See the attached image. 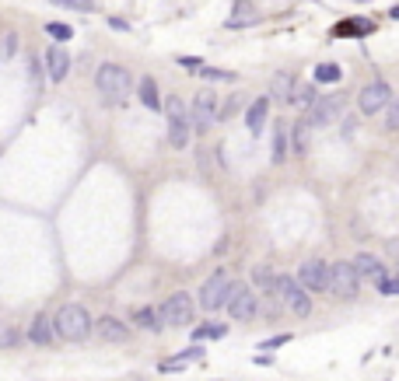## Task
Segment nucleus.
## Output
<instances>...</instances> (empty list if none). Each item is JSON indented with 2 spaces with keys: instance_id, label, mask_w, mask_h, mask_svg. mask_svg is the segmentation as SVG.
<instances>
[{
  "instance_id": "13",
  "label": "nucleus",
  "mask_w": 399,
  "mask_h": 381,
  "mask_svg": "<svg viewBox=\"0 0 399 381\" xmlns=\"http://www.w3.org/2000/svg\"><path fill=\"white\" fill-rule=\"evenodd\" d=\"M53 332H57V318H53L50 311L32 315V322H29V343H36V346H53Z\"/></svg>"
},
{
  "instance_id": "10",
  "label": "nucleus",
  "mask_w": 399,
  "mask_h": 381,
  "mask_svg": "<svg viewBox=\"0 0 399 381\" xmlns=\"http://www.w3.org/2000/svg\"><path fill=\"white\" fill-rule=\"evenodd\" d=\"M298 283L308 294H329V262L326 259H305L298 269Z\"/></svg>"
},
{
  "instance_id": "9",
  "label": "nucleus",
  "mask_w": 399,
  "mask_h": 381,
  "mask_svg": "<svg viewBox=\"0 0 399 381\" xmlns=\"http://www.w3.org/2000/svg\"><path fill=\"white\" fill-rule=\"evenodd\" d=\"M193 297L186 294V290H179V294H172L165 304H161V322L168 325V329H182V325H193Z\"/></svg>"
},
{
  "instance_id": "14",
  "label": "nucleus",
  "mask_w": 399,
  "mask_h": 381,
  "mask_svg": "<svg viewBox=\"0 0 399 381\" xmlns=\"http://www.w3.org/2000/svg\"><path fill=\"white\" fill-rule=\"evenodd\" d=\"M43 67H46V77H50L53 84H60V81L70 74V57H67L60 46H50V50L43 53Z\"/></svg>"
},
{
  "instance_id": "11",
  "label": "nucleus",
  "mask_w": 399,
  "mask_h": 381,
  "mask_svg": "<svg viewBox=\"0 0 399 381\" xmlns=\"http://www.w3.org/2000/svg\"><path fill=\"white\" fill-rule=\"evenodd\" d=\"M343 102H347L343 95H319L305 116H308V123H312L315 130H319V126H329V123H336V119H340Z\"/></svg>"
},
{
  "instance_id": "22",
  "label": "nucleus",
  "mask_w": 399,
  "mask_h": 381,
  "mask_svg": "<svg viewBox=\"0 0 399 381\" xmlns=\"http://www.w3.org/2000/svg\"><path fill=\"white\" fill-rule=\"evenodd\" d=\"M256 22H259L256 4H253V0H239L235 11H232V18H228V29H246V25H256Z\"/></svg>"
},
{
  "instance_id": "36",
  "label": "nucleus",
  "mask_w": 399,
  "mask_h": 381,
  "mask_svg": "<svg viewBox=\"0 0 399 381\" xmlns=\"http://www.w3.org/2000/svg\"><path fill=\"white\" fill-rule=\"evenodd\" d=\"M25 64H29V77H32V88L39 91V88H43V70H46V67H39V60H36V57H29Z\"/></svg>"
},
{
  "instance_id": "24",
  "label": "nucleus",
  "mask_w": 399,
  "mask_h": 381,
  "mask_svg": "<svg viewBox=\"0 0 399 381\" xmlns=\"http://www.w3.org/2000/svg\"><path fill=\"white\" fill-rule=\"evenodd\" d=\"M200 357H204V346H189V350L175 353V357H165V360L158 364V371H179V367H186L189 360H200Z\"/></svg>"
},
{
  "instance_id": "40",
  "label": "nucleus",
  "mask_w": 399,
  "mask_h": 381,
  "mask_svg": "<svg viewBox=\"0 0 399 381\" xmlns=\"http://www.w3.org/2000/svg\"><path fill=\"white\" fill-rule=\"evenodd\" d=\"M389 18H396V22H399V4H396V8H389Z\"/></svg>"
},
{
  "instance_id": "39",
  "label": "nucleus",
  "mask_w": 399,
  "mask_h": 381,
  "mask_svg": "<svg viewBox=\"0 0 399 381\" xmlns=\"http://www.w3.org/2000/svg\"><path fill=\"white\" fill-rule=\"evenodd\" d=\"M284 343H291V336H270V339L259 343V350H277V346H284Z\"/></svg>"
},
{
  "instance_id": "29",
  "label": "nucleus",
  "mask_w": 399,
  "mask_h": 381,
  "mask_svg": "<svg viewBox=\"0 0 399 381\" xmlns=\"http://www.w3.org/2000/svg\"><path fill=\"white\" fill-rule=\"evenodd\" d=\"M382 116H385V130L389 133H399V95L389 98V105L382 109Z\"/></svg>"
},
{
  "instance_id": "19",
  "label": "nucleus",
  "mask_w": 399,
  "mask_h": 381,
  "mask_svg": "<svg viewBox=\"0 0 399 381\" xmlns=\"http://www.w3.org/2000/svg\"><path fill=\"white\" fill-rule=\"evenodd\" d=\"M287 154H291V133H287V123L284 119H277L273 123V165H284L287 161Z\"/></svg>"
},
{
  "instance_id": "3",
  "label": "nucleus",
  "mask_w": 399,
  "mask_h": 381,
  "mask_svg": "<svg viewBox=\"0 0 399 381\" xmlns=\"http://www.w3.org/2000/svg\"><path fill=\"white\" fill-rule=\"evenodd\" d=\"M91 315H88V308L84 304H63L60 311H57V332L63 336V339H70V343H81V339H88L91 336Z\"/></svg>"
},
{
  "instance_id": "12",
  "label": "nucleus",
  "mask_w": 399,
  "mask_h": 381,
  "mask_svg": "<svg viewBox=\"0 0 399 381\" xmlns=\"http://www.w3.org/2000/svg\"><path fill=\"white\" fill-rule=\"evenodd\" d=\"M228 311H232V318H239V322L256 318V311H259L256 290H253L249 283H235V287H232V297H228Z\"/></svg>"
},
{
  "instance_id": "23",
  "label": "nucleus",
  "mask_w": 399,
  "mask_h": 381,
  "mask_svg": "<svg viewBox=\"0 0 399 381\" xmlns=\"http://www.w3.org/2000/svg\"><path fill=\"white\" fill-rule=\"evenodd\" d=\"M137 95H140L144 109H151V112H161V109H165V102H161V95H158L154 77H140V81H137Z\"/></svg>"
},
{
  "instance_id": "30",
  "label": "nucleus",
  "mask_w": 399,
  "mask_h": 381,
  "mask_svg": "<svg viewBox=\"0 0 399 381\" xmlns=\"http://www.w3.org/2000/svg\"><path fill=\"white\" fill-rule=\"evenodd\" d=\"M228 329L225 325H196L193 329V343H204V339H221Z\"/></svg>"
},
{
  "instance_id": "2",
  "label": "nucleus",
  "mask_w": 399,
  "mask_h": 381,
  "mask_svg": "<svg viewBox=\"0 0 399 381\" xmlns=\"http://www.w3.org/2000/svg\"><path fill=\"white\" fill-rule=\"evenodd\" d=\"M161 112L168 116V147L186 151V147H189V137H193V119H189V109L182 105V98H179V95H168Z\"/></svg>"
},
{
  "instance_id": "28",
  "label": "nucleus",
  "mask_w": 399,
  "mask_h": 381,
  "mask_svg": "<svg viewBox=\"0 0 399 381\" xmlns=\"http://www.w3.org/2000/svg\"><path fill=\"white\" fill-rule=\"evenodd\" d=\"M312 77H315V84H336L343 77V70H340V64H319Z\"/></svg>"
},
{
  "instance_id": "8",
  "label": "nucleus",
  "mask_w": 399,
  "mask_h": 381,
  "mask_svg": "<svg viewBox=\"0 0 399 381\" xmlns=\"http://www.w3.org/2000/svg\"><path fill=\"white\" fill-rule=\"evenodd\" d=\"M389 98H392L389 81H385V77H375V81H368V84L357 91V109H361V116H378V112L389 105Z\"/></svg>"
},
{
  "instance_id": "1",
  "label": "nucleus",
  "mask_w": 399,
  "mask_h": 381,
  "mask_svg": "<svg viewBox=\"0 0 399 381\" xmlns=\"http://www.w3.org/2000/svg\"><path fill=\"white\" fill-rule=\"evenodd\" d=\"M95 88H98V95H102L105 102H123V98L133 91V77H130V70L119 67V64H102V67L95 70Z\"/></svg>"
},
{
  "instance_id": "38",
  "label": "nucleus",
  "mask_w": 399,
  "mask_h": 381,
  "mask_svg": "<svg viewBox=\"0 0 399 381\" xmlns=\"http://www.w3.org/2000/svg\"><path fill=\"white\" fill-rule=\"evenodd\" d=\"M175 64H179L182 70H189V74H200V70H204V60H200V57H175Z\"/></svg>"
},
{
  "instance_id": "5",
  "label": "nucleus",
  "mask_w": 399,
  "mask_h": 381,
  "mask_svg": "<svg viewBox=\"0 0 399 381\" xmlns=\"http://www.w3.org/2000/svg\"><path fill=\"white\" fill-rule=\"evenodd\" d=\"M273 297H280V301L287 304V311L298 315V318H308V315H312V297H308V290H305L294 276H277Z\"/></svg>"
},
{
  "instance_id": "20",
  "label": "nucleus",
  "mask_w": 399,
  "mask_h": 381,
  "mask_svg": "<svg viewBox=\"0 0 399 381\" xmlns=\"http://www.w3.org/2000/svg\"><path fill=\"white\" fill-rule=\"evenodd\" d=\"M294 84H298V77H294L291 70H277L273 81H270V98H277V102H291Z\"/></svg>"
},
{
  "instance_id": "27",
  "label": "nucleus",
  "mask_w": 399,
  "mask_h": 381,
  "mask_svg": "<svg viewBox=\"0 0 399 381\" xmlns=\"http://www.w3.org/2000/svg\"><path fill=\"white\" fill-rule=\"evenodd\" d=\"M133 322L140 325V329H151V332H158L165 322H161V311H154V308H137L133 311Z\"/></svg>"
},
{
  "instance_id": "7",
  "label": "nucleus",
  "mask_w": 399,
  "mask_h": 381,
  "mask_svg": "<svg viewBox=\"0 0 399 381\" xmlns=\"http://www.w3.org/2000/svg\"><path fill=\"white\" fill-rule=\"evenodd\" d=\"M218 91H211V88H204V91H196V98H193V109H189V119H193V130L196 133H207L214 123H218Z\"/></svg>"
},
{
  "instance_id": "26",
  "label": "nucleus",
  "mask_w": 399,
  "mask_h": 381,
  "mask_svg": "<svg viewBox=\"0 0 399 381\" xmlns=\"http://www.w3.org/2000/svg\"><path fill=\"white\" fill-rule=\"evenodd\" d=\"M253 287H259L263 294H273L277 290V273L270 266H256L253 269Z\"/></svg>"
},
{
  "instance_id": "35",
  "label": "nucleus",
  "mask_w": 399,
  "mask_h": 381,
  "mask_svg": "<svg viewBox=\"0 0 399 381\" xmlns=\"http://www.w3.org/2000/svg\"><path fill=\"white\" fill-rule=\"evenodd\" d=\"M18 53V36L15 32H4V46H0V60H11Z\"/></svg>"
},
{
  "instance_id": "41",
  "label": "nucleus",
  "mask_w": 399,
  "mask_h": 381,
  "mask_svg": "<svg viewBox=\"0 0 399 381\" xmlns=\"http://www.w3.org/2000/svg\"><path fill=\"white\" fill-rule=\"evenodd\" d=\"M354 4H368V0H354Z\"/></svg>"
},
{
  "instance_id": "21",
  "label": "nucleus",
  "mask_w": 399,
  "mask_h": 381,
  "mask_svg": "<svg viewBox=\"0 0 399 381\" xmlns=\"http://www.w3.org/2000/svg\"><path fill=\"white\" fill-rule=\"evenodd\" d=\"M312 130H315V126L308 123V116L291 126V151H294V154H308V147H312Z\"/></svg>"
},
{
  "instance_id": "42",
  "label": "nucleus",
  "mask_w": 399,
  "mask_h": 381,
  "mask_svg": "<svg viewBox=\"0 0 399 381\" xmlns=\"http://www.w3.org/2000/svg\"><path fill=\"white\" fill-rule=\"evenodd\" d=\"M396 273H399V266H396Z\"/></svg>"
},
{
  "instance_id": "32",
  "label": "nucleus",
  "mask_w": 399,
  "mask_h": 381,
  "mask_svg": "<svg viewBox=\"0 0 399 381\" xmlns=\"http://www.w3.org/2000/svg\"><path fill=\"white\" fill-rule=\"evenodd\" d=\"M46 36H50L53 43H67V39H74V29L63 25V22H50V25H46Z\"/></svg>"
},
{
  "instance_id": "15",
  "label": "nucleus",
  "mask_w": 399,
  "mask_h": 381,
  "mask_svg": "<svg viewBox=\"0 0 399 381\" xmlns=\"http://www.w3.org/2000/svg\"><path fill=\"white\" fill-rule=\"evenodd\" d=\"M354 262V269H357V276H361V283H382V276H385V266H382V259L378 255H371V252H361V255H354L350 259Z\"/></svg>"
},
{
  "instance_id": "31",
  "label": "nucleus",
  "mask_w": 399,
  "mask_h": 381,
  "mask_svg": "<svg viewBox=\"0 0 399 381\" xmlns=\"http://www.w3.org/2000/svg\"><path fill=\"white\" fill-rule=\"evenodd\" d=\"M53 8H67V11H81V15H91L95 11V0H50Z\"/></svg>"
},
{
  "instance_id": "18",
  "label": "nucleus",
  "mask_w": 399,
  "mask_h": 381,
  "mask_svg": "<svg viewBox=\"0 0 399 381\" xmlns=\"http://www.w3.org/2000/svg\"><path fill=\"white\" fill-rule=\"evenodd\" d=\"M95 332H98L105 343H126V339H130V329H126L119 318H112V315L98 318V322H95Z\"/></svg>"
},
{
  "instance_id": "37",
  "label": "nucleus",
  "mask_w": 399,
  "mask_h": 381,
  "mask_svg": "<svg viewBox=\"0 0 399 381\" xmlns=\"http://www.w3.org/2000/svg\"><path fill=\"white\" fill-rule=\"evenodd\" d=\"M378 290H382L385 297H396V294H399V273H396V276H389V273H385V276H382V283H378Z\"/></svg>"
},
{
  "instance_id": "33",
  "label": "nucleus",
  "mask_w": 399,
  "mask_h": 381,
  "mask_svg": "<svg viewBox=\"0 0 399 381\" xmlns=\"http://www.w3.org/2000/svg\"><path fill=\"white\" fill-rule=\"evenodd\" d=\"M18 329H11L8 322H0V350H8V346H18Z\"/></svg>"
},
{
  "instance_id": "16",
  "label": "nucleus",
  "mask_w": 399,
  "mask_h": 381,
  "mask_svg": "<svg viewBox=\"0 0 399 381\" xmlns=\"http://www.w3.org/2000/svg\"><path fill=\"white\" fill-rule=\"evenodd\" d=\"M371 32H375V22H371V18H347V22H340V25L333 29L336 39H364V36H371Z\"/></svg>"
},
{
  "instance_id": "25",
  "label": "nucleus",
  "mask_w": 399,
  "mask_h": 381,
  "mask_svg": "<svg viewBox=\"0 0 399 381\" xmlns=\"http://www.w3.org/2000/svg\"><path fill=\"white\" fill-rule=\"evenodd\" d=\"M315 98H319L315 81H312V84H294V91H291V105H294V109H305V112L312 109V102H315Z\"/></svg>"
},
{
  "instance_id": "17",
  "label": "nucleus",
  "mask_w": 399,
  "mask_h": 381,
  "mask_svg": "<svg viewBox=\"0 0 399 381\" xmlns=\"http://www.w3.org/2000/svg\"><path fill=\"white\" fill-rule=\"evenodd\" d=\"M266 119H270V95H263V98H256V102L249 105V112H246V126H249V133L259 137Z\"/></svg>"
},
{
  "instance_id": "4",
  "label": "nucleus",
  "mask_w": 399,
  "mask_h": 381,
  "mask_svg": "<svg viewBox=\"0 0 399 381\" xmlns=\"http://www.w3.org/2000/svg\"><path fill=\"white\" fill-rule=\"evenodd\" d=\"M329 294L340 301H354L361 294V276H357L354 262H347V259L329 262Z\"/></svg>"
},
{
  "instance_id": "6",
  "label": "nucleus",
  "mask_w": 399,
  "mask_h": 381,
  "mask_svg": "<svg viewBox=\"0 0 399 381\" xmlns=\"http://www.w3.org/2000/svg\"><path fill=\"white\" fill-rule=\"evenodd\" d=\"M232 287H235V280H228V273L225 269H218V273H211L207 276V283L200 287V304H204L207 311H218V308H228V297H232Z\"/></svg>"
},
{
  "instance_id": "34",
  "label": "nucleus",
  "mask_w": 399,
  "mask_h": 381,
  "mask_svg": "<svg viewBox=\"0 0 399 381\" xmlns=\"http://www.w3.org/2000/svg\"><path fill=\"white\" fill-rule=\"evenodd\" d=\"M200 77L204 81H235L232 70H218V67H207V64H204V70H200Z\"/></svg>"
}]
</instances>
